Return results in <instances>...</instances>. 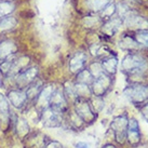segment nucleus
Returning a JSON list of instances; mask_svg holds the SVG:
<instances>
[{"label": "nucleus", "instance_id": "nucleus-1", "mask_svg": "<svg viewBox=\"0 0 148 148\" xmlns=\"http://www.w3.org/2000/svg\"><path fill=\"white\" fill-rule=\"evenodd\" d=\"M146 67V61L143 56L137 54H129L122 62V68L124 71L131 75H137L144 71Z\"/></svg>", "mask_w": 148, "mask_h": 148}, {"label": "nucleus", "instance_id": "nucleus-2", "mask_svg": "<svg viewBox=\"0 0 148 148\" xmlns=\"http://www.w3.org/2000/svg\"><path fill=\"white\" fill-rule=\"evenodd\" d=\"M75 112L84 121V122H93L96 119L94 110L92 109L86 99L77 97L75 99Z\"/></svg>", "mask_w": 148, "mask_h": 148}, {"label": "nucleus", "instance_id": "nucleus-3", "mask_svg": "<svg viewBox=\"0 0 148 148\" xmlns=\"http://www.w3.org/2000/svg\"><path fill=\"white\" fill-rule=\"evenodd\" d=\"M127 116H118L111 122V130L114 132L116 140L123 144L127 138Z\"/></svg>", "mask_w": 148, "mask_h": 148}, {"label": "nucleus", "instance_id": "nucleus-4", "mask_svg": "<svg viewBox=\"0 0 148 148\" xmlns=\"http://www.w3.org/2000/svg\"><path fill=\"white\" fill-rule=\"evenodd\" d=\"M38 71L39 70L37 67H29V68H25L24 70H22L20 74H17L14 77L17 89L25 90L30 83H33L37 79Z\"/></svg>", "mask_w": 148, "mask_h": 148}, {"label": "nucleus", "instance_id": "nucleus-5", "mask_svg": "<svg viewBox=\"0 0 148 148\" xmlns=\"http://www.w3.org/2000/svg\"><path fill=\"white\" fill-rule=\"evenodd\" d=\"M42 124L48 127H61L62 124V114L58 111L54 110L51 107H47L43 110H41L40 116Z\"/></svg>", "mask_w": 148, "mask_h": 148}, {"label": "nucleus", "instance_id": "nucleus-6", "mask_svg": "<svg viewBox=\"0 0 148 148\" xmlns=\"http://www.w3.org/2000/svg\"><path fill=\"white\" fill-rule=\"evenodd\" d=\"M111 86V79L109 76H107L106 74H103L96 77L92 82V86H91V91L92 94H94L95 96L102 97L106 94V92L109 90V88Z\"/></svg>", "mask_w": 148, "mask_h": 148}, {"label": "nucleus", "instance_id": "nucleus-7", "mask_svg": "<svg viewBox=\"0 0 148 148\" xmlns=\"http://www.w3.org/2000/svg\"><path fill=\"white\" fill-rule=\"evenodd\" d=\"M124 95L132 103H142L148 99V86H129L124 90Z\"/></svg>", "mask_w": 148, "mask_h": 148}, {"label": "nucleus", "instance_id": "nucleus-8", "mask_svg": "<svg viewBox=\"0 0 148 148\" xmlns=\"http://www.w3.org/2000/svg\"><path fill=\"white\" fill-rule=\"evenodd\" d=\"M49 106L51 108H53L54 110L61 112L62 115L67 111L68 104H67V99H66V96L63 91H61L60 89L54 90L53 94L51 96V99H50Z\"/></svg>", "mask_w": 148, "mask_h": 148}, {"label": "nucleus", "instance_id": "nucleus-9", "mask_svg": "<svg viewBox=\"0 0 148 148\" xmlns=\"http://www.w3.org/2000/svg\"><path fill=\"white\" fill-rule=\"evenodd\" d=\"M8 101L10 102V104L14 106L15 108H18L21 109L26 105L27 101H28V97H27V94L25 90L23 89H13V90H10L8 92Z\"/></svg>", "mask_w": 148, "mask_h": 148}, {"label": "nucleus", "instance_id": "nucleus-10", "mask_svg": "<svg viewBox=\"0 0 148 148\" xmlns=\"http://www.w3.org/2000/svg\"><path fill=\"white\" fill-rule=\"evenodd\" d=\"M122 16L124 18L125 24L131 27V28H140V29H145L148 28V21L145 20L144 17L138 16L134 14L133 12H131L130 10H127V12L122 14Z\"/></svg>", "mask_w": 148, "mask_h": 148}, {"label": "nucleus", "instance_id": "nucleus-11", "mask_svg": "<svg viewBox=\"0 0 148 148\" xmlns=\"http://www.w3.org/2000/svg\"><path fill=\"white\" fill-rule=\"evenodd\" d=\"M54 90H55V86L53 84H48V86H43L40 91V93L38 94L37 99V106L43 110L45 108L49 107L50 104V99H51V96L53 94Z\"/></svg>", "mask_w": 148, "mask_h": 148}, {"label": "nucleus", "instance_id": "nucleus-12", "mask_svg": "<svg viewBox=\"0 0 148 148\" xmlns=\"http://www.w3.org/2000/svg\"><path fill=\"white\" fill-rule=\"evenodd\" d=\"M127 138L129 144L135 147L140 143V127L135 119L129 120L127 122Z\"/></svg>", "mask_w": 148, "mask_h": 148}, {"label": "nucleus", "instance_id": "nucleus-13", "mask_svg": "<svg viewBox=\"0 0 148 148\" xmlns=\"http://www.w3.org/2000/svg\"><path fill=\"white\" fill-rule=\"evenodd\" d=\"M86 60H88V56H86V53L77 52L69 61L70 71L75 73V74H78L81 70H83L84 69V66H86Z\"/></svg>", "mask_w": 148, "mask_h": 148}, {"label": "nucleus", "instance_id": "nucleus-14", "mask_svg": "<svg viewBox=\"0 0 148 148\" xmlns=\"http://www.w3.org/2000/svg\"><path fill=\"white\" fill-rule=\"evenodd\" d=\"M15 51H16V45L11 40H4L0 42V62L15 54Z\"/></svg>", "mask_w": 148, "mask_h": 148}, {"label": "nucleus", "instance_id": "nucleus-15", "mask_svg": "<svg viewBox=\"0 0 148 148\" xmlns=\"http://www.w3.org/2000/svg\"><path fill=\"white\" fill-rule=\"evenodd\" d=\"M121 24H122V21L120 18H117V17L116 18H110L109 21H107L105 23L103 27V32L108 36H114L118 32Z\"/></svg>", "mask_w": 148, "mask_h": 148}, {"label": "nucleus", "instance_id": "nucleus-16", "mask_svg": "<svg viewBox=\"0 0 148 148\" xmlns=\"http://www.w3.org/2000/svg\"><path fill=\"white\" fill-rule=\"evenodd\" d=\"M43 88V83L41 81H34L33 83H30L26 89H25V92L27 94V97L30 101H34L35 99H37L38 94L40 93L41 89Z\"/></svg>", "mask_w": 148, "mask_h": 148}, {"label": "nucleus", "instance_id": "nucleus-17", "mask_svg": "<svg viewBox=\"0 0 148 148\" xmlns=\"http://www.w3.org/2000/svg\"><path fill=\"white\" fill-rule=\"evenodd\" d=\"M102 67L104 69V73L108 75H114L117 70V66H118V61L116 58L109 56L103 60V62L101 63Z\"/></svg>", "mask_w": 148, "mask_h": 148}, {"label": "nucleus", "instance_id": "nucleus-18", "mask_svg": "<svg viewBox=\"0 0 148 148\" xmlns=\"http://www.w3.org/2000/svg\"><path fill=\"white\" fill-rule=\"evenodd\" d=\"M15 130H16V134L21 138L25 137L29 133V125L27 120H25L24 118L17 119L15 122Z\"/></svg>", "mask_w": 148, "mask_h": 148}, {"label": "nucleus", "instance_id": "nucleus-19", "mask_svg": "<svg viewBox=\"0 0 148 148\" xmlns=\"http://www.w3.org/2000/svg\"><path fill=\"white\" fill-rule=\"evenodd\" d=\"M109 2L110 0H86V5L92 11L99 12L102 11L107 4H109Z\"/></svg>", "mask_w": 148, "mask_h": 148}, {"label": "nucleus", "instance_id": "nucleus-20", "mask_svg": "<svg viewBox=\"0 0 148 148\" xmlns=\"http://www.w3.org/2000/svg\"><path fill=\"white\" fill-rule=\"evenodd\" d=\"M75 92H76L77 97H80V99H86L89 95L92 94L91 88H89L88 84L79 82L77 84H75Z\"/></svg>", "mask_w": 148, "mask_h": 148}, {"label": "nucleus", "instance_id": "nucleus-21", "mask_svg": "<svg viewBox=\"0 0 148 148\" xmlns=\"http://www.w3.org/2000/svg\"><path fill=\"white\" fill-rule=\"evenodd\" d=\"M16 18L14 16L8 15V16L0 17V30H8L12 29L16 25Z\"/></svg>", "mask_w": 148, "mask_h": 148}, {"label": "nucleus", "instance_id": "nucleus-22", "mask_svg": "<svg viewBox=\"0 0 148 148\" xmlns=\"http://www.w3.org/2000/svg\"><path fill=\"white\" fill-rule=\"evenodd\" d=\"M14 10V4L10 1H0V17L8 16Z\"/></svg>", "mask_w": 148, "mask_h": 148}, {"label": "nucleus", "instance_id": "nucleus-23", "mask_svg": "<svg viewBox=\"0 0 148 148\" xmlns=\"http://www.w3.org/2000/svg\"><path fill=\"white\" fill-rule=\"evenodd\" d=\"M77 81L79 83H84V84H89L90 82H93V76L90 73V70L83 69L77 75Z\"/></svg>", "mask_w": 148, "mask_h": 148}, {"label": "nucleus", "instance_id": "nucleus-24", "mask_svg": "<svg viewBox=\"0 0 148 148\" xmlns=\"http://www.w3.org/2000/svg\"><path fill=\"white\" fill-rule=\"evenodd\" d=\"M10 114V107H9V101L4 97L2 94H0V117L9 119Z\"/></svg>", "mask_w": 148, "mask_h": 148}, {"label": "nucleus", "instance_id": "nucleus-25", "mask_svg": "<svg viewBox=\"0 0 148 148\" xmlns=\"http://www.w3.org/2000/svg\"><path fill=\"white\" fill-rule=\"evenodd\" d=\"M120 47H122L123 49H137L138 48V43L134 39H132V38L124 37L122 38V40H120Z\"/></svg>", "mask_w": 148, "mask_h": 148}, {"label": "nucleus", "instance_id": "nucleus-26", "mask_svg": "<svg viewBox=\"0 0 148 148\" xmlns=\"http://www.w3.org/2000/svg\"><path fill=\"white\" fill-rule=\"evenodd\" d=\"M90 73L92 74L93 78H96V77H99L101 75L105 74L103 67H102V64H99V63H93L90 66Z\"/></svg>", "mask_w": 148, "mask_h": 148}, {"label": "nucleus", "instance_id": "nucleus-27", "mask_svg": "<svg viewBox=\"0 0 148 148\" xmlns=\"http://www.w3.org/2000/svg\"><path fill=\"white\" fill-rule=\"evenodd\" d=\"M135 39L137 43H140V45L148 48V32H144V30L138 32V33L136 34Z\"/></svg>", "mask_w": 148, "mask_h": 148}, {"label": "nucleus", "instance_id": "nucleus-28", "mask_svg": "<svg viewBox=\"0 0 148 148\" xmlns=\"http://www.w3.org/2000/svg\"><path fill=\"white\" fill-rule=\"evenodd\" d=\"M115 5L114 4H107L106 7L103 9V14L104 16H107V17H110L114 12H115Z\"/></svg>", "mask_w": 148, "mask_h": 148}, {"label": "nucleus", "instance_id": "nucleus-29", "mask_svg": "<svg viewBox=\"0 0 148 148\" xmlns=\"http://www.w3.org/2000/svg\"><path fill=\"white\" fill-rule=\"evenodd\" d=\"M43 148H63V146L61 143H58L56 140H52V142H50L49 144L45 145Z\"/></svg>", "mask_w": 148, "mask_h": 148}, {"label": "nucleus", "instance_id": "nucleus-30", "mask_svg": "<svg viewBox=\"0 0 148 148\" xmlns=\"http://www.w3.org/2000/svg\"><path fill=\"white\" fill-rule=\"evenodd\" d=\"M76 148H89V145L84 142H78L76 144Z\"/></svg>", "mask_w": 148, "mask_h": 148}, {"label": "nucleus", "instance_id": "nucleus-31", "mask_svg": "<svg viewBox=\"0 0 148 148\" xmlns=\"http://www.w3.org/2000/svg\"><path fill=\"white\" fill-rule=\"evenodd\" d=\"M142 114H143V116H144L145 118L148 120V104L143 107V109H142Z\"/></svg>", "mask_w": 148, "mask_h": 148}, {"label": "nucleus", "instance_id": "nucleus-32", "mask_svg": "<svg viewBox=\"0 0 148 148\" xmlns=\"http://www.w3.org/2000/svg\"><path fill=\"white\" fill-rule=\"evenodd\" d=\"M103 148H116L114 145H111V144H107V145H105Z\"/></svg>", "mask_w": 148, "mask_h": 148}]
</instances>
